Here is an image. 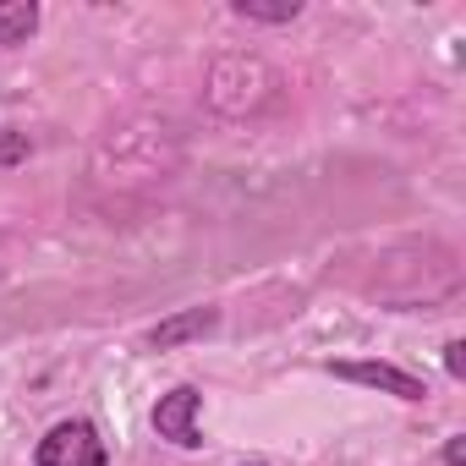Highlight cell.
Listing matches in <instances>:
<instances>
[{"instance_id": "6da1fadb", "label": "cell", "mask_w": 466, "mask_h": 466, "mask_svg": "<svg viewBox=\"0 0 466 466\" xmlns=\"http://www.w3.org/2000/svg\"><path fill=\"white\" fill-rule=\"evenodd\" d=\"M39 466H105V439L94 422L72 417L39 439Z\"/></svg>"}, {"instance_id": "7a4b0ae2", "label": "cell", "mask_w": 466, "mask_h": 466, "mask_svg": "<svg viewBox=\"0 0 466 466\" xmlns=\"http://www.w3.org/2000/svg\"><path fill=\"white\" fill-rule=\"evenodd\" d=\"M198 406H203V395H198L192 384H176L170 395H159V406H154L159 439H170V444H181V450L203 444V439H198Z\"/></svg>"}, {"instance_id": "3957f363", "label": "cell", "mask_w": 466, "mask_h": 466, "mask_svg": "<svg viewBox=\"0 0 466 466\" xmlns=\"http://www.w3.org/2000/svg\"><path fill=\"white\" fill-rule=\"evenodd\" d=\"M335 379H351V384H368V390H384L395 400H422V379H411L406 368H390V362H329Z\"/></svg>"}, {"instance_id": "277c9868", "label": "cell", "mask_w": 466, "mask_h": 466, "mask_svg": "<svg viewBox=\"0 0 466 466\" xmlns=\"http://www.w3.org/2000/svg\"><path fill=\"white\" fill-rule=\"evenodd\" d=\"M214 324H219L214 308H187V313L154 324V329H148V346H154V351H176V346H187V340H203Z\"/></svg>"}, {"instance_id": "5b68a950", "label": "cell", "mask_w": 466, "mask_h": 466, "mask_svg": "<svg viewBox=\"0 0 466 466\" xmlns=\"http://www.w3.org/2000/svg\"><path fill=\"white\" fill-rule=\"evenodd\" d=\"M34 28H39L34 0H0V45H28Z\"/></svg>"}, {"instance_id": "8992f818", "label": "cell", "mask_w": 466, "mask_h": 466, "mask_svg": "<svg viewBox=\"0 0 466 466\" xmlns=\"http://www.w3.org/2000/svg\"><path fill=\"white\" fill-rule=\"evenodd\" d=\"M230 12H237V17H253V23H297V17H302L297 0H280V6H269V0H237Z\"/></svg>"}, {"instance_id": "52a82bcc", "label": "cell", "mask_w": 466, "mask_h": 466, "mask_svg": "<svg viewBox=\"0 0 466 466\" xmlns=\"http://www.w3.org/2000/svg\"><path fill=\"white\" fill-rule=\"evenodd\" d=\"M17 159H28V137L0 127V170H6V165H17Z\"/></svg>"}, {"instance_id": "ba28073f", "label": "cell", "mask_w": 466, "mask_h": 466, "mask_svg": "<svg viewBox=\"0 0 466 466\" xmlns=\"http://www.w3.org/2000/svg\"><path fill=\"white\" fill-rule=\"evenodd\" d=\"M444 368H450V379H461V373H466V346H461V340H450V346H444Z\"/></svg>"}, {"instance_id": "9c48e42d", "label": "cell", "mask_w": 466, "mask_h": 466, "mask_svg": "<svg viewBox=\"0 0 466 466\" xmlns=\"http://www.w3.org/2000/svg\"><path fill=\"white\" fill-rule=\"evenodd\" d=\"M444 466H466V439H461V433L444 444Z\"/></svg>"}]
</instances>
